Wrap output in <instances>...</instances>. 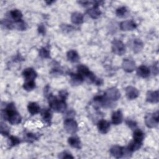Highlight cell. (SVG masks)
Wrapping results in <instances>:
<instances>
[{
    "label": "cell",
    "instance_id": "1",
    "mask_svg": "<svg viewBox=\"0 0 159 159\" xmlns=\"http://www.w3.org/2000/svg\"><path fill=\"white\" fill-rule=\"evenodd\" d=\"M49 104L52 109L58 112H63L66 109V104L64 100L58 101L53 96L49 97Z\"/></svg>",
    "mask_w": 159,
    "mask_h": 159
},
{
    "label": "cell",
    "instance_id": "2",
    "mask_svg": "<svg viewBox=\"0 0 159 159\" xmlns=\"http://www.w3.org/2000/svg\"><path fill=\"white\" fill-rule=\"evenodd\" d=\"M158 111L153 114H148L145 117V122L146 125L149 128L155 127L158 124Z\"/></svg>",
    "mask_w": 159,
    "mask_h": 159
},
{
    "label": "cell",
    "instance_id": "3",
    "mask_svg": "<svg viewBox=\"0 0 159 159\" xmlns=\"http://www.w3.org/2000/svg\"><path fill=\"white\" fill-rule=\"evenodd\" d=\"M64 128L68 134H73L78 130V124L75 120L68 118L64 121Z\"/></svg>",
    "mask_w": 159,
    "mask_h": 159
},
{
    "label": "cell",
    "instance_id": "4",
    "mask_svg": "<svg viewBox=\"0 0 159 159\" xmlns=\"http://www.w3.org/2000/svg\"><path fill=\"white\" fill-rule=\"evenodd\" d=\"M112 49L114 53L122 55L125 52V46L123 42L119 40H114L112 43Z\"/></svg>",
    "mask_w": 159,
    "mask_h": 159
},
{
    "label": "cell",
    "instance_id": "5",
    "mask_svg": "<svg viewBox=\"0 0 159 159\" xmlns=\"http://www.w3.org/2000/svg\"><path fill=\"white\" fill-rule=\"evenodd\" d=\"M105 96L110 99V100H112V101H116L117 99H119L120 97V93L119 92V91L116 88H111L108 89L105 93Z\"/></svg>",
    "mask_w": 159,
    "mask_h": 159
},
{
    "label": "cell",
    "instance_id": "6",
    "mask_svg": "<svg viewBox=\"0 0 159 159\" xmlns=\"http://www.w3.org/2000/svg\"><path fill=\"white\" fill-rule=\"evenodd\" d=\"M122 67L124 71L130 73L134 70L135 68V63L132 60L124 59L122 63Z\"/></svg>",
    "mask_w": 159,
    "mask_h": 159
},
{
    "label": "cell",
    "instance_id": "7",
    "mask_svg": "<svg viewBox=\"0 0 159 159\" xmlns=\"http://www.w3.org/2000/svg\"><path fill=\"white\" fill-rule=\"evenodd\" d=\"M137 27L136 24L132 20H125L122 22L120 24V28L122 30L128 31V30H132Z\"/></svg>",
    "mask_w": 159,
    "mask_h": 159
},
{
    "label": "cell",
    "instance_id": "8",
    "mask_svg": "<svg viewBox=\"0 0 159 159\" xmlns=\"http://www.w3.org/2000/svg\"><path fill=\"white\" fill-rule=\"evenodd\" d=\"M125 94L126 96L129 99H134L139 96V92L137 88L133 86H128L125 89Z\"/></svg>",
    "mask_w": 159,
    "mask_h": 159
},
{
    "label": "cell",
    "instance_id": "9",
    "mask_svg": "<svg viewBox=\"0 0 159 159\" xmlns=\"http://www.w3.org/2000/svg\"><path fill=\"white\" fill-rule=\"evenodd\" d=\"M147 101L152 103H157L159 101V93L158 91H148L146 97Z\"/></svg>",
    "mask_w": 159,
    "mask_h": 159
},
{
    "label": "cell",
    "instance_id": "10",
    "mask_svg": "<svg viewBox=\"0 0 159 159\" xmlns=\"http://www.w3.org/2000/svg\"><path fill=\"white\" fill-rule=\"evenodd\" d=\"M22 75L26 81L34 80L37 77V73L35 71L31 68H28L24 70L22 73Z\"/></svg>",
    "mask_w": 159,
    "mask_h": 159
},
{
    "label": "cell",
    "instance_id": "11",
    "mask_svg": "<svg viewBox=\"0 0 159 159\" xmlns=\"http://www.w3.org/2000/svg\"><path fill=\"white\" fill-rule=\"evenodd\" d=\"M7 119L9 122L12 125H17L21 122V117L17 111L10 114L8 116Z\"/></svg>",
    "mask_w": 159,
    "mask_h": 159
},
{
    "label": "cell",
    "instance_id": "12",
    "mask_svg": "<svg viewBox=\"0 0 159 159\" xmlns=\"http://www.w3.org/2000/svg\"><path fill=\"white\" fill-rule=\"evenodd\" d=\"M110 153L114 157L119 158L123 156V148L117 145L113 146L110 149Z\"/></svg>",
    "mask_w": 159,
    "mask_h": 159
},
{
    "label": "cell",
    "instance_id": "13",
    "mask_svg": "<svg viewBox=\"0 0 159 159\" xmlns=\"http://www.w3.org/2000/svg\"><path fill=\"white\" fill-rule=\"evenodd\" d=\"M98 129L102 134H106L110 129V123L106 120H101L98 123Z\"/></svg>",
    "mask_w": 159,
    "mask_h": 159
},
{
    "label": "cell",
    "instance_id": "14",
    "mask_svg": "<svg viewBox=\"0 0 159 159\" xmlns=\"http://www.w3.org/2000/svg\"><path fill=\"white\" fill-rule=\"evenodd\" d=\"M123 120L122 113L120 110L113 112L112 116V122L113 124L119 125L122 123Z\"/></svg>",
    "mask_w": 159,
    "mask_h": 159
},
{
    "label": "cell",
    "instance_id": "15",
    "mask_svg": "<svg viewBox=\"0 0 159 159\" xmlns=\"http://www.w3.org/2000/svg\"><path fill=\"white\" fill-rule=\"evenodd\" d=\"M83 81V77L78 74H71L70 77V83L73 86L81 84Z\"/></svg>",
    "mask_w": 159,
    "mask_h": 159
},
{
    "label": "cell",
    "instance_id": "16",
    "mask_svg": "<svg viewBox=\"0 0 159 159\" xmlns=\"http://www.w3.org/2000/svg\"><path fill=\"white\" fill-rule=\"evenodd\" d=\"M137 73L139 76L142 78H147L149 76L150 71L148 67L144 65H141L137 68Z\"/></svg>",
    "mask_w": 159,
    "mask_h": 159
},
{
    "label": "cell",
    "instance_id": "17",
    "mask_svg": "<svg viewBox=\"0 0 159 159\" xmlns=\"http://www.w3.org/2000/svg\"><path fill=\"white\" fill-rule=\"evenodd\" d=\"M71 20L73 24H80L83 22V16L80 12H74L71 14Z\"/></svg>",
    "mask_w": 159,
    "mask_h": 159
},
{
    "label": "cell",
    "instance_id": "18",
    "mask_svg": "<svg viewBox=\"0 0 159 159\" xmlns=\"http://www.w3.org/2000/svg\"><path fill=\"white\" fill-rule=\"evenodd\" d=\"M27 109H28V111H29V113L31 115L37 114L40 111V107H39V106L36 102H30L28 104Z\"/></svg>",
    "mask_w": 159,
    "mask_h": 159
},
{
    "label": "cell",
    "instance_id": "19",
    "mask_svg": "<svg viewBox=\"0 0 159 159\" xmlns=\"http://www.w3.org/2000/svg\"><path fill=\"white\" fill-rule=\"evenodd\" d=\"M68 142L70 144V145H71L73 148L80 149L81 147V142L80 139L76 137H71L68 138Z\"/></svg>",
    "mask_w": 159,
    "mask_h": 159
},
{
    "label": "cell",
    "instance_id": "20",
    "mask_svg": "<svg viewBox=\"0 0 159 159\" xmlns=\"http://www.w3.org/2000/svg\"><path fill=\"white\" fill-rule=\"evenodd\" d=\"M67 58L69 61H71V62H73V63H75V62H77L79 60V55L78 54V53L75 51V50H70L67 52Z\"/></svg>",
    "mask_w": 159,
    "mask_h": 159
},
{
    "label": "cell",
    "instance_id": "21",
    "mask_svg": "<svg viewBox=\"0 0 159 159\" xmlns=\"http://www.w3.org/2000/svg\"><path fill=\"white\" fill-rule=\"evenodd\" d=\"M88 14L91 18L98 19L100 16L101 12L100 11V10L98 9V7L93 6V7L91 8L88 11Z\"/></svg>",
    "mask_w": 159,
    "mask_h": 159
},
{
    "label": "cell",
    "instance_id": "22",
    "mask_svg": "<svg viewBox=\"0 0 159 159\" xmlns=\"http://www.w3.org/2000/svg\"><path fill=\"white\" fill-rule=\"evenodd\" d=\"M10 16L12 19H13L16 22H17L22 20L21 19L22 17V12L18 9H14L11 11L10 12Z\"/></svg>",
    "mask_w": 159,
    "mask_h": 159
},
{
    "label": "cell",
    "instance_id": "23",
    "mask_svg": "<svg viewBox=\"0 0 159 159\" xmlns=\"http://www.w3.org/2000/svg\"><path fill=\"white\" fill-rule=\"evenodd\" d=\"M78 73L81 75L83 77H88L89 74L91 73V71L88 69V68L84 65H80L78 66Z\"/></svg>",
    "mask_w": 159,
    "mask_h": 159
},
{
    "label": "cell",
    "instance_id": "24",
    "mask_svg": "<svg viewBox=\"0 0 159 159\" xmlns=\"http://www.w3.org/2000/svg\"><path fill=\"white\" fill-rule=\"evenodd\" d=\"M133 138H134V140L142 143L144 138V134L142 130L139 129H136L134 132Z\"/></svg>",
    "mask_w": 159,
    "mask_h": 159
},
{
    "label": "cell",
    "instance_id": "25",
    "mask_svg": "<svg viewBox=\"0 0 159 159\" xmlns=\"http://www.w3.org/2000/svg\"><path fill=\"white\" fill-rule=\"evenodd\" d=\"M141 145H142V143L133 140L129 144V146L127 147V148L131 152H132L139 150L140 148Z\"/></svg>",
    "mask_w": 159,
    "mask_h": 159
},
{
    "label": "cell",
    "instance_id": "26",
    "mask_svg": "<svg viewBox=\"0 0 159 159\" xmlns=\"http://www.w3.org/2000/svg\"><path fill=\"white\" fill-rule=\"evenodd\" d=\"M142 48H143L142 42L140 39H135L134 41V45H133L134 52L135 53H137L140 52Z\"/></svg>",
    "mask_w": 159,
    "mask_h": 159
},
{
    "label": "cell",
    "instance_id": "27",
    "mask_svg": "<svg viewBox=\"0 0 159 159\" xmlns=\"http://www.w3.org/2000/svg\"><path fill=\"white\" fill-rule=\"evenodd\" d=\"M35 87V83L34 81V80L26 81V82L24 83V84H23L24 89L27 91H30L34 89Z\"/></svg>",
    "mask_w": 159,
    "mask_h": 159
},
{
    "label": "cell",
    "instance_id": "28",
    "mask_svg": "<svg viewBox=\"0 0 159 159\" xmlns=\"http://www.w3.org/2000/svg\"><path fill=\"white\" fill-rule=\"evenodd\" d=\"M127 12L128 11L125 7H120L116 10V14L119 17H124L127 14Z\"/></svg>",
    "mask_w": 159,
    "mask_h": 159
},
{
    "label": "cell",
    "instance_id": "29",
    "mask_svg": "<svg viewBox=\"0 0 159 159\" xmlns=\"http://www.w3.org/2000/svg\"><path fill=\"white\" fill-rule=\"evenodd\" d=\"M52 114L51 112L48 111V110H45L42 113V118L43 120L47 124H50L51 122V119H52Z\"/></svg>",
    "mask_w": 159,
    "mask_h": 159
},
{
    "label": "cell",
    "instance_id": "30",
    "mask_svg": "<svg viewBox=\"0 0 159 159\" xmlns=\"http://www.w3.org/2000/svg\"><path fill=\"white\" fill-rule=\"evenodd\" d=\"M9 144L10 146L11 147H13V146H16L18 144L20 143V141L19 140V138H17V137H15V136H11L9 139Z\"/></svg>",
    "mask_w": 159,
    "mask_h": 159
},
{
    "label": "cell",
    "instance_id": "31",
    "mask_svg": "<svg viewBox=\"0 0 159 159\" xmlns=\"http://www.w3.org/2000/svg\"><path fill=\"white\" fill-rule=\"evenodd\" d=\"M39 55L43 58H50V52L45 48L42 47L39 50Z\"/></svg>",
    "mask_w": 159,
    "mask_h": 159
},
{
    "label": "cell",
    "instance_id": "32",
    "mask_svg": "<svg viewBox=\"0 0 159 159\" xmlns=\"http://www.w3.org/2000/svg\"><path fill=\"white\" fill-rule=\"evenodd\" d=\"M38 137L36 134L32 133H27L25 135V139L28 142H32L34 140L37 139Z\"/></svg>",
    "mask_w": 159,
    "mask_h": 159
},
{
    "label": "cell",
    "instance_id": "33",
    "mask_svg": "<svg viewBox=\"0 0 159 159\" xmlns=\"http://www.w3.org/2000/svg\"><path fill=\"white\" fill-rule=\"evenodd\" d=\"M1 134L4 136H7L9 134V127L2 122L1 123Z\"/></svg>",
    "mask_w": 159,
    "mask_h": 159
},
{
    "label": "cell",
    "instance_id": "34",
    "mask_svg": "<svg viewBox=\"0 0 159 159\" xmlns=\"http://www.w3.org/2000/svg\"><path fill=\"white\" fill-rule=\"evenodd\" d=\"M16 27H17V29H19V30H24L27 28V24L23 20H21L16 22Z\"/></svg>",
    "mask_w": 159,
    "mask_h": 159
},
{
    "label": "cell",
    "instance_id": "35",
    "mask_svg": "<svg viewBox=\"0 0 159 159\" xmlns=\"http://www.w3.org/2000/svg\"><path fill=\"white\" fill-rule=\"evenodd\" d=\"M2 25H4L7 29H11L13 28L12 23L11 21H9L8 20H6V19L5 20H4V21H2Z\"/></svg>",
    "mask_w": 159,
    "mask_h": 159
},
{
    "label": "cell",
    "instance_id": "36",
    "mask_svg": "<svg viewBox=\"0 0 159 159\" xmlns=\"http://www.w3.org/2000/svg\"><path fill=\"white\" fill-rule=\"evenodd\" d=\"M59 157L61 158H73V157L71 156L70 153H67L66 152H63V153H60V155H59Z\"/></svg>",
    "mask_w": 159,
    "mask_h": 159
},
{
    "label": "cell",
    "instance_id": "37",
    "mask_svg": "<svg viewBox=\"0 0 159 159\" xmlns=\"http://www.w3.org/2000/svg\"><path fill=\"white\" fill-rule=\"evenodd\" d=\"M126 124L131 129H135V127L137 126V124L135 123V122L131 120H128L126 121Z\"/></svg>",
    "mask_w": 159,
    "mask_h": 159
},
{
    "label": "cell",
    "instance_id": "38",
    "mask_svg": "<svg viewBox=\"0 0 159 159\" xmlns=\"http://www.w3.org/2000/svg\"><path fill=\"white\" fill-rule=\"evenodd\" d=\"M59 96L61 98V100H65L67 96H68V93L66 91H61L59 93Z\"/></svg>",
    "mask_w": 159,
    "mask_h": 159
},
{
    "label": "cell",
    "instance_id": "39",
    "mask_svg": "<svg viewBox=\"0 0 159 159\" xmlns=\"http://www.w3.org/2000/svg\"><path fill=\"white\" fill-rule=\"evenodd\" d=\"M38 30H39V32L40 34L44 35L45 33V28L44 25H43V24H40V25L39 26Z\"/></svg>",
    "mask_w": 159,
    "mask_h": 159
}]
</instances>
